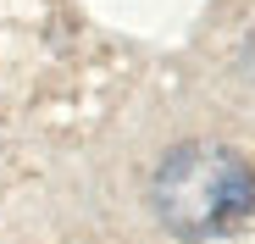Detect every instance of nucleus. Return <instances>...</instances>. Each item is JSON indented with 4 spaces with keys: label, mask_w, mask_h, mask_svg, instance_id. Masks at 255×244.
<instances>
[{
    "label": "nucleus",
    "mask_w": 255,
    "mask_h": 244,
    "mask_svg": "<svg viewBox=\"0 0 255 244\" xmlns=\"http://www.w3.org/2000/svg\"><path fill=\"white\" fill-rule=\"evenodd\" d=\"M150 206L161 228H172L178 239H217L255 211V172L239 150L189 139L155 161Z\"/></svg>",
    "instance_id": "f257e3e1"
}]
</instances>
